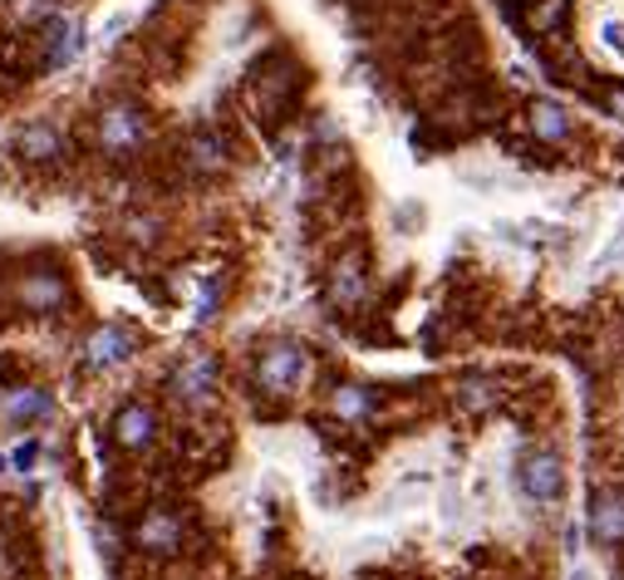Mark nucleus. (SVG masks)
I'll list each match as a JSON object with an SVG mask.
<instances>
[{
    "mask_svg": "<svg viewBox=\"0 0 624 580\" xmlns=\"http://www.w3.org/2000/svg\"><path fill=\"white\" fill-rule=\"evenodd\" d=\"M251 374H256V389H266V394H291V389H300L310 379V350L295 340H271L256 354Z\"/></svg>",
    "mask_w": 624,
    "mask_h": 580,
    "instance_id": "nucleus-1",
    "label": "nucleus"
},
{
    "mask_svg": "<svg viewBox=\"0 0 624 580\" xmlns=\"http://www.w3.org/2000/svg\"><path fill=\"white\" fill-rule=\"evenodd\" d=\"M94 133H99V147L109 157H133L147 143V113L139 109V103L119 99V103H109V109L99 113Z\"/></svg>",
    "mask_w": 624,
    "mask_h": 580,
    "instance_id": "nucleus-2",
    "label": "nucleus"
},
{
    "mask_svg": "<svg viewBox=\"0 0 624 580\" xmlns=\"http://www.w3.org/2000/svg\"><path fill=\"white\" fill-rule=\"evenodd\" d=\"M167 394L183 408H207L211 398H217V360H211V354H187V360L167 374Z\"/></svg>",
    "mask_w": 624,
    "mask_h": 580,
    "instance_id": "nucleus-3",
    "label": "nucleus"
},
{
    "mask_svg": "<svg viewBox=\"0 0 624 580\" xmlns=\"http://www.w3.org/2000/svg\"><path fill=\"white\" fill-rule=\"evenodd\" d=\"M516 482H522V492L532 502H541V507H551V502L566 492V468H560L556 452H526L522 468H516Z\"/></svg>",
    "mask_w": 624,
    "mask_h": 580,
    "instance_id": "nucleus-4",
    "label": "nucleus"
},
{
    "mask_svg": "<svg viewBox=\"0 0 624 580\" xmlns=\"http://www.w3.org/2000/svg\"><path fill=\"white\" fill-rule=\"evenodd\" d=\"M183 516H177L173 507H147L139 516V526H133V546L147 556H173L183 551Z\"/></svg>",
    "mask_w": 624,
    "mask_h": 580,
    "instance_id": "nucleus-5",
    "label": "nucleus"
},
{
    "mask_svg": "<svg viewBox=\"0 0 624 580\" xmlns=\"http://www.w3.org/2000/svg\"><path fill=\"white\" fill-rule=\"evenodd\" d=\"M69 300V281L59 276V271H25V276L15 281V305L25 315H50V310H59V305Z\"/></svg>",
    "mask_w": 624,
    "mask_h": 580,
    "instance_id": "nucleus-6",
    "label": "nucleus"
},
{
    "mask_svg": "<svg viewBox=\"0 0 624 580\" xmlns=\"http://www.w3.org/2000/svg\"><path fill=\"white\" fill-rule=\"evenodd\" d=\"M113 442H119L123 452H143V448H153V438H157V408L153 404H143V398H129V404L113 414Z\"/></svg>",
    "mask_w": 624,
    "mask_h": 580,
    "instance_id": "nucleus-7",
    "label": "nucleus"
},
{
    "mask_svg": "<svg viewBox=\"0 0 624 580\" xmlns=\"http://www.w3.org/2000/svg\"><path fill=\"white\" fill-rule=\"evenodd\" d=\"M15 157L20 163H59L65 157V133H59L55 119H30L25 129L15 133Z\"/></svg>",
    "mask_w": 624,
    "mask_h": 580,
    "instance_id": "nucleus-8",
    "label": "nucleus"
},
{
    "mask_svg": "<svg viewBox=\"0 0 624 580\" xmlns=\"http://www.w3.org/2000/svg\"><path fill=\"white\" fill-rule=\"evenodd\" d=\"M590 541L615 551L624 546V488H605L590 502Z\"/></svg>",
    "mask_w": 624,
    "mask_h": 580,
    "instance_id": "nucleus-9",
    "label": "nucleus"
},
{
    "mask_svg": "<svg viewBox=\"0 0 624 580\" xmlns=\"http://www.w3.org/2000/svg\"><path fill=\"white\" fill-rule=\"evenodd\" d=\"M133 354V335L123 330V325H94L89 330V340H84V369H113V364H123Z\"/></svg>",
    "mask_w": 624,
    "mask_h": 580,
    "instance_id": "nucleus-10",
    "label": "nucleus"
},
{
    "mask_svg": "<svg viewBox=\"0 0 624 580\" xmlns=\"http://www.w3.org/2000/svg\"><path fill=\"white\" fill-rule=\"evenodd\" d=\"M50 414H55V398H50L45 389H35V384H20V389H10V394L0 398V424L6 428L45 424Z\"/></svg>",
    "mask_w": 624,
    "mask_h": 580,
    "instance_id": "nucleus-11",
    "label": "nucleus"
},
{
    "mask_svg": "<svg viewBox=\"0 0 624 580\" xmlns=\"http://www.w3.org/2000/svg\"><path fill=\"white\" fill-rule=\"evenodd\" d=\"M364 295H369V261H364V251H344V256L335 261L330 300L340 305V310H354V305H364Z\"/></svg>",
    "mask_w": 624,
    "mask_h": 580,
    "instance_id": "nucleus-12",
    "label": "nucleus"
},
{
    "mask_svg": "<svg viewBox=\"0 0 624 580\" xmlns=\"http://www.w3.org/2000/svg\"><path fill=\"white\" fill-rule=\"evenodd\" d=\"M183 163L193 167V173H202V177H217V173H227L231 147H227V139H221L217 129H197L193 139L183 143Z\"/></svg>",
    "mask_w": 624,
    "mask_h": 580,
    "instance_id": "nucleus-13",
    "label": "nucleus"
},
{
    "mask_svg": "<svg viewBox=\"0 0 624 580\" xmlns=\"http://www.w3.org/2000/svg\"><path fill=\"white\" fill-rule=\"evenodd\" d=\"M251 94H256V109L261 113H276L285 99L295 94V69L281 59V74H271V65H256L251 74Z\"/></svg>",
    "mask_w": 624,
    "mask_h": 580,
    "instance_id": "nucleus-14",
    "label": "nucleus"
},
{
    "mask_svg": "<svg viewBox=\"0 0 624 580\" xmlns=\"http://www.w3.org/2000/svg\"><path fill=\"white\" fill-rule=\"evenodd\" d=\"M526 129H532L541 143H566L570 133H576V119H570L556 99H536L532 109H526Z\"/></svg>",
    "mask_w": 624,
    "mask_h": 580,
    "instance_id": "nucleus-15",
    "label": "nucleus"
},
{
    "mask_svg": "<svg viewBox=\"0 0 624 580\" xmlns=\"http://www.w3.org/2000/svg\"><path fill=\"white\" fill-rule=\"evenodd\" d=\"M79 45H84V30L74 25V20H65V15L45 20V69L69 65V59L79 55Z\"/></svg>",
    "mask_w": 624,
    "mask_h": 580,
    "instance_id": "nucleus-16",
    "label": "nucleus"
},
{
    "mask_svg": "<svg viewBox=\"0 0 624 580\" xmlns=\"http://www.w3.org/2000/svg\"><path fill=\"white\" fill-rule=\"evenodd\" d=\"M330 408H335V418H344V424H354V418H369L374 414V389H364V384H340L330 394Z\"/></svg>",
    "mask_w": 624,
    "mask_h": 580,
    "instance_id": "nucleus-17",
    "label": "nucleus"
},
{
    "mask_svg": "<svg viewBox=\"0 0 624 580\" xmlns=\"http://www.w3.org/2000/svg\"><path fill=\"white\" fill-rule=\"evenodd\" d=\"M452 398H458V408H468V414H482V408H492V404H496V379H486V374L458 379Z\"/></svg>",
    "mask_w": 624,
    "mask_h": 580,
    "instance_id": "nucleus-18",
    "label": "nucleus"
},
{
    "mask_svg": "<svg viewBox=\"0 0 624 580\" xmlns=\"http://www.w3.org/2000/svg\"><path fill=\"white\" fill-rule=\"evenodd\" d=\"M560 15H566V0H541V10H532V25L546 35V30L560 25Z\"/></svg>",
    "mask_w": 624,
    "mask_h": 580,
    "instance_id": "nucleus-19",
    "label": "nucleus"
},
{
    "mask_svg": "<svg viewBox=\"0 0 624 580\" xmlns=\"http://www.w3.org/2000/svg\"><path fill=\"white\" fill-rule=\"evenodd\" d=\"M35 452H40V448H35V442H25V448H15V458H10V462H15V468H20V472H25V468H30V462H35Z\"/></svg>",
    "mask_w": 624,
    "mask_h": 580,
    "instance_id": "nucleus-20",
    "label": "nucleus"
},
{
    "mask_svg": "<svg viewBox=\"0 0 624 580\" xmlns=\"http://www.w3.org/2000/svg\"><path fill=\"white\" fill-rule=\"evenodd\" d=\"M605 40H610V50H620L624 55V25H605Z\"/></svg>",
    "mask_w": 624,
    "mask_h": 580,
    "instance_id": "nucleus-21",
    "label": "nucleus"
},
{
    "mask_svg": "<svg viewBox=\"0 0 624 580\" xmlns=\"http://www.w3.org/2000/svg\"><path fill=\"white\" fill-rule=\"evenodd\" d=\"M0 472H6V458H0Z\"/></svg>",
    "mask_w": 624,
    "mask_h": 580,
    "instance_id": "nucleus-22",
    "label": "nucleus"
}]
</instances>
